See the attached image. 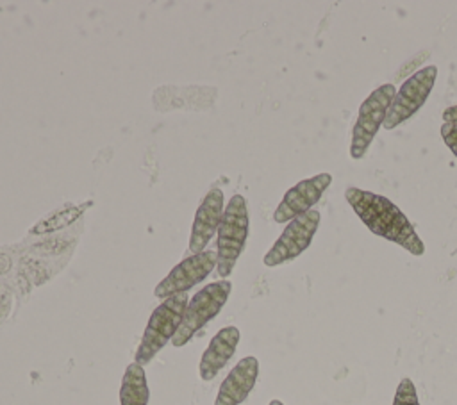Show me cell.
I'll return each mask as SVG.
<instances>
[{
  "instance_id": "obj_11",
  "label": "cell",
  "mask_w": 457,
  "mask_h": 405,
  "mask_svg": "<svg viewBox=\"0 0 457 405\" xmlns=\"http://www.w3.org/2000/svg\"><path fill=\"white\" fill-rule=\"evenodd\" d=\"M257 376L259 360L253 355L243 357L223 378L214 405H241L255 387Z\"/></svg>"
},
{
  "instance_id": "obj_4",
  "label": "cell",
  "mask_w": 457,
  "mask_h": 405,
  "mask_svg": "<svg viewBox=\"0 0 457 405\" xmlns=\"http://www.w3.org/2000/svg\"><path fill=\"white\" fill-rule=\"evenodd\" d=\"M230 289H232L230 280L221 278L196 291L186 305L182 321L179 325L177 334L171 339V344L175 348H182L186 343L193 339V335L198 330H202L211 319H214L220 314V310L225 307Z\"/></svg>"
},
{
  "instance_id": "obj_15",
  "label": "cell",
  "mask_w": 457,
  "mask_h": 405,
  "mask_svg": "<svg viewBox=\"0 0 457 405\" xmlns=\"http://www.w3.org/2000/svg\"><path fill=\"white\" fill-rule=\"evenodd\" d=\"M393 405H421L418 400V393L414 382L411 378H402L396 385V393L393 398Z\"/></svg>"
},
{
  "instance_id": "obj_8",
  "label": "cell",
  "mask_w": 457,
  "mask_h": 405,
  "mask_svg": "<svg viewBox=\"0 0 457 405\" xmlns=\"http://www.w3.org/2000/svg\"><path fill=\"white\" fill-rule=\"evenodd\" d=\"M218 255L216 252L204 250L200 253H193L186 259H182L177 266L171 268V271L155 285L154 294L159 300H166L170 296L187 293L193 285L205 280L211 271L216 268Z\"/></svg>"
},
{
  "instance_id": "obj_7",
  "label": "cell",
  "mask_w": 457,
  "mask_h": 405,
  "mask_svg": "<svg viewBox=\"0 0 457 405\" xmlns=\"http://www.w3.org/2000/svg\"><path fill=\"white\" fill-rule=\"evenodd\" d=\"M320 219L321 216L316 209H311L309 212L291 219L278 236V239L264 253V266L277 268L303 253L312 243V237L320 227Z\"/></svg>"
},
{
  "instance_id": "obj_18",
  "label": "cell",
  "mask_w": 457,
  "mask_h": 405,
  "mask_svg": "<svg viewBox=\"0 0 457 405\" xmlns=\"http://www.w3.org/2000/svg\"><path fill=\"white\" fill-rule=\"evenodd\" d=\"M268 405H284L280 400H271Z\"/></svg>"
},
{
  "instance_id": "obj_12",
  "label": "cell",
  "mask_w": 457,
  "mask_h": 405,
  "mask_svg": "<svg viewBox=\"0 0 457 405\" xmlns=\"http://www.w3.org/2000/svg\"><path fill=\"white\" fill-rule=\"evenodd\" d=\"M239 337H241L239 328L234 325L223 326L214 334V337L209 341L205 351L202 353V359L198 364V373H200L202 380H205V382L212 380L227 366V362L236 353Z\"/></svg>"
},
{
  "instance_id": "obj_10",
  "label": "cell",
  "mask_w": 457,
  "mask_h": 405,
  "mask_svg": "<svg viewBox=\"0 0 457 405\" xmlns=\"http://www.w3.org/2000/svg\"><path fill=\"white\" fill-rule=\"evenodd\" d=\"M223 212H225L223 191L214 187L204 196V200L200 202L195 212L191 232H189V244H187V250L191 252V255L205 250L207 243L218 232Z\"/></svg>"
},
{
  "instance_id": "obj_6",
  "label": "cell",
  "mask_w": 457,
  "mask_h": 405,
  "mask_svg": "<svg viewBox=\"0 0 457 405\" xmlns=\"http://www.w3.org/2000/svg\"><path fill=\"white\" fill-rule=\"evenodd\" d=\"M436 77H437V68L434 64L423 66L421 70L412 73L396 91L382 127L386 130H391L405 123L407 120H411L423 107L428 95L432 93Z\"/></svg>"
},
{
  "instance_id": "obj_14",
  "label": "cell",
  "mask_w": 457,
  "mask_h": 405,
  "mask_svg": "<svg viewBox=\"0 0 457 405\" xmlns=\"http://www.w3.org/2000/svg\"><path fill=\"white\" fill-rule=\"evenodd\" d=\"M89 205V202L87 203H84V205H70V207H62V209H57L55 212H52V214H48L46 218H43V219H39L30 230H29V234H37V236H41V234H48V232H54V230H59V228H62V227H68L70 223H73L82 212H84V207H87Z\"/></svg>"
},
{
  "instance_id": "obj_2",
  "label": "cell",
  "mask_w": 457,
  "mask_h": 405,
  "mask_svg": "<svg viewBox=\"0 0 457 405\" xmlns=\"http://www.w3.org/2000/svg\"><path fill=\"white\" fill-rule=\"evenodd\" d=\"M250 230V212L248 203L243 194H232L228 203L225 205V212L221 223L218 227V239H216V271L220 278H227L246 244Z\"/></svg>"
},
{
  "instance_id": "obj_3",
  "label": "cell",
  "mask_w": 457,
  "mask_h": 405,
  "mask_svg": "<svg viewBox=\"0 0 457 405\" xmlns=\"http://www.w3.org/2000/svg\"><path fill=\"white\" fill-rule=\"evenodd\" d=\"M187 302V293H180L166 300H161V303L152 310L148 318L143 337L136 350L134 362L141 366L148 364L168 343H171L182 321Z\"/></svg>"
},
{
  "instance_id": "obj_17",
  "label": "cell",
  "mask_w": 457,
  "mask_h": 405,
  "mask_svg": "<svg viewBox=\"0 0 457 405\" xmlns=\"http://www.w3.org/2000/svg\"><path fill=\"white\" fill-rule=\"evenodd\" d=\"M443 121L445 123H457V103L450 105L443 111Z\"/></svg>"
},
{
  "instance_id": "obj_5",
  "label": "cell",
  "mask_w": 457,
  "mask_h": 405,
  "mask_svg": "<svg viewBox=\"0 0 457 405\" xmlns=\"http://www.w3.org/2000/svg\"><path fill=\"white\" fill-rule=\"evenodd\" d=\"M396 95V87L393 84H382L373 89L366 100L361 103L357 111V118L352 128V143H350V157L362 159L375 139L378 128L384 125L389 105Z\"/></svg>"
},
{
  "instance_id": "obj_13",
  "label": "cell",
  "mask_w": 457,
  "mask_h": 405,
  "mask_svg": "<svg viewBox=\"0 0 457 405\" xmlns=\"http://www.w3.org/2000/svg\"><path fill=\"white\" fill-rule=\"evenodd\" d=\"M150 389L145 368L130 362L123 373L120 385V405H148Z\"/></svg>"
},
{
  "instance_id": "obj_9",
  "label": "cell",
  "mask_w": 457,
  "mask_h": 405,
  "mask_svg": "<svg viewBox=\"0 0 457 405\" xmlns=\"http://www.w3.org/2000/svg\"><path fill=\"white\" fill-rule=\"evenodd\" d=\"M332 184L330 173H318L314 177L296 182L286 191L280 203L273 212L275 223H289L291 219L309 212L323 196L327 187Z\"/></svg>"
},
{
  "instance_id": "obj_1",
  "label": "cell",
  "mask_w": 457,
  "mask_h": 405,
  "mask_svg": "<svg viewBox=\"0 0 457 405\" xmlns=\"http://www.w3.org/2000/svg\"><path fill=\"white\" fill-rule=\"evenodd\" d=\"M345 198L371 234L400 244L412 255L425 253V244L414 225L389 198L359 187H346Z\"/></svg>"
},
{
  "instance_id": "obj_16",
  "label": "cell",
  "mask_w": 457,
  "mask_h": 405,
  "mask_svg": "<svg viewBox=\"0 0 457 405\" xmlns=\"http://www.w3.org/2000/svg\"><path fill=\"white\" fill-rule=\"evenodd\" d=\"M441 137H443V143L450 148V152L457 157V123H443Z\"/></svg>"
}]
</instances>
